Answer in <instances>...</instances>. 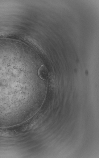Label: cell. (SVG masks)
<instances>
[{
  "instance_id": "cell-1",
  "label": "cell",
  "mask_w": 99,
  "mask_h": 158,
  "mask_svg": "<svg viewBox=\"0 0 99 158\" xmlns=\"http://www.w3.org/2000/svg\"><path fill=\"white\" fill-rule=\"evenodd\" d=\"M38 74L39 77L43 80H47L49 77L48 70L44 65H42L39 68L38 71Z\"/></svg>"
}]
</instances>
